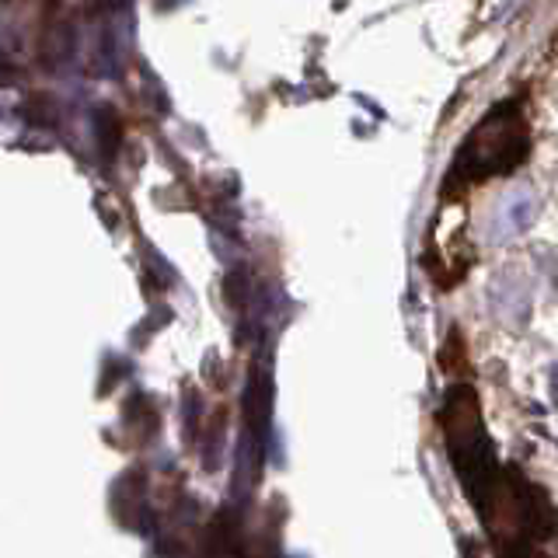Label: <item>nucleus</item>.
<instances>
[{"mask_svg": "<svg viewBox=\"0 0 558 558\" xmlns=\"http://www.w3.org/2000/svg\"><path fill=\"white\" fill-rule=\"evenodd\" d=\"M527 154H531V122L527 112H523V101L510 98L496 105L468 133L444 179V199L461 196V192L496 179V174H510L513 168L527 161Z\"/></svg>", "mask_w": 558, "mask_h": 558, "instance_id": "1", "label": "nucleus"}]
</instances>
